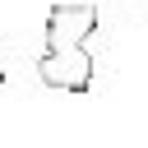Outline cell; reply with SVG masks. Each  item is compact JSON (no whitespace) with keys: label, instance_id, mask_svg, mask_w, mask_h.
Wrapping results in <instances>:
<instances>
[{"label":"cell","instance_id":"obj_1","mask_svg":"<svg viewBox=\"0 0 148 148\" xmlns=\"http://www.w3.org/2000/svg\"><path fill=\"white\" fill-rule=\"evenodd\" d=\"M97 5L92 0H56L46 9V51H65V46H83L97 32Z\"/></svg>","mask_w":148,"mask_h":148},{"label":"cell","instance_id":"obj_2","mask_svg":"<svg viewBox=\"0 0 148 148\" xmlns=\"http://www.w3.org/2000/svg\"><path fill=\"white\" fill-rule=\"evenodd\" d=\"M37 79L56 92H88L92 88V56L83 46H65V51H42L37 56Z\"/></svg>","mask_w":148,"mask_h":148},{"label":"cell","instance_id":"obj_3","mask_svg":"<svg viewBox=\"0 0 148 148\" xmlns=\"http://www.w3.org/2000/svg\"><path fill=\"white\" fill-rule=\"evenodd\" d=\"M0 83H5V65H0Z\"/></svg>","mask_w":148,"mask_h":148}]
</instances>
